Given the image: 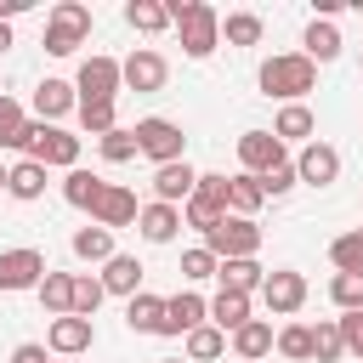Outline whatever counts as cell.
Returning a JSON list of instances; mask_svg holds the SVG:
<instances>
[{"label":"cell","mask_w":363,"mask_h":363,"mask_svg":"<svg viewBox=\"0 0 363 363\" xmlns=\"http://www.w3.org/2000/svg\"><path fill=\"white\" fill-rule=\"evenodd\" d=\"M340 357H346L340 323H335V318H323V323L312 329V363H340Z\"/></svg>","instance_id":"36"},{"label":"cell","mask_w":363,"mask_h":363,"mask_svg":"<svg viewBox=\"0 0 363 363\" xmlns=\"http://www.w3.org/2000/svg\"><path fill=\"white\" fill-rule=\"evenodd\" d=\"M289 159V147L272 136V130H244L238 136V164H244V176H267L272 164H284Z\"/></svg>","instance_id":"14"},{"label":"cell","mask_w":363,"mask_h":363,"mask_svg":"<svg viewBox=\"0 0 363 363\" xmlns=\"http://www.w3.org/2000/svg\"><path fill=\"white\" fill-rule=\"evenodd\" d=\"M164 6H170V28L182 34V51L193 62H204L221 45V11L210 0H164Z\"/></svg>","instance_id":"1"},{"label":"cell","mask_w":363,"mask_h":363,"mask_svg":"<svg viewBox=\"0 0 363 363\" xmlns=\"http://www.w3.org/2000/svg\"><path fill=\"white\" fill-rule=\"evenodd\" d=\"M289 187H295V159H284V164H272V170L261 176V193H267V199H284Z\"/></svg>","instance_id":"44"},{"label":"cell","mask_w":363,"mask_h":363,"mask_svg":"<svg viewBox=\"0 0 363 363\" xmlns=\"http://www.w3.org/2000/svg\"><path fill=\"white\" fill-rule=\"evenodd\" d=\"M96 147H102V159H108V164H125V159H136V130L113 125L108 136H96Z\"/></svg>","instance_id":"42"},{"label":"cell","mask_w":363,"mask_h":363,"mask_svg":"<svg viewBox=\"0 0 363 363\" xmlns=\"http://www.w3.org/2000/svg\"><path fill=\"white\" fill-rule=\"evenodd\" d=\"M102 187H108V182H102L96 170H85V164H74V170L62 176V199H68L74 210H96V199H102Z\"/></svg>","instance_id":"24"},{"label":"cell","mask_w":363,"mask_h":363,"mask_svg":"<svg viewBox=\"0 0 363 363\" xmlns=\"http://www.w3.org/2000/svg\"><path fill=\"white\" fill-rule=\"evenodd\" d=\"M23 153H28L34 164H45V170H74V164H79V136L62 130V125H40V119H28V130H23Z\"/></svg>","instance_id":"3"},{"label":"cell","mask_w":363,"mask_h":363,"mask_svg":"<svg viewBox=\"0 0 363 363\" xmlns=\"http://www.w3.org/2000/svg\"><path fill=\"white\" fill-rule=\"evenodd\" d=\"M306 278L295 272V267H278V272H267V284H261V301H267V312L272 318H295L301 306H306Z\"/></svg>","instance_id":"9"},{"label":"cell","mask_w":363,"mask_h":363,"mask_svg":"<svg viewBox=\"0 0 363 363\" xmlns=\"http://www.w3.org/2000/svg\"><path fill=\"white\" fill-rule=\"evenodd\" d=\"M216 267H221V261H216V255H210L204 244L182 250V278H187V284H204V278H216Z\"/></svg>","instance_id":"43"},{"label":"cell","mask_w":363,"mask_h":363,"mask_svg":"<svg viewBox=\"0 0 363 363\" xmlns=\"http://www.w3.org/2000/svg\"><path fill=\"white\" fill-rule=\"evenodd\" d=\"M74 255H79V261H96V267H102V261H113L119 250H113V233L91 221V227H79V233H74Z\"/></svg>","instance_id":"32"},{"label":"cell","mask_w":363,"mask_h":363,"mask_svg":"<svg viewBox=\"0 0 363 363\" xmlns=\"http://www.w3.org/2000/svg\"><path fill=\"white\" fill-rule=\"evenodd\" d=\"M0 193H6V170H0Z\"/></svg>","instance_id":"48"},{"label":"cell","mask_w":363,"mask_h":363,"mask_svg":"<svg viewBox=\"0 0 363 363\" xmlns=\"http://www.w3.org/2000/svg\"><path fill=\"white\" fill-rule=\"evenodd\" d=\"M23 130H28V113H23V102L0 91V147H23Z\"/></svg>","instance_id":"37"},{"label":"cell","mask_w":363,"mask_h":363,"mask_svg":"<svg viewBox=\"0 0 363 363\" xmlns=\"http://www.w3.org/2000/svg\"><path fill=\"white\" fill-rule=\"evenodd\" d=\"M85 40H91V6L57 0L51 17H45V51H51V57H74Z\"/></svg>","instance_id":"5"},{"label":"cell","mask_w":363,"mask_h":363,"mask_svg":"<svg viewBox=\"0 0 363 363\" xmlns=\"http://www.w3.org/2000/svg\"><path fill=\"white\" fill-rule=\"evenodd\" d=\"M295 182H306V187H335L340 182V147H329V142H306L301 153H295Z\"/></svg>","instance_id":"11"},{"label":"cell","mask_w":363,"mask_h":363,"mask_svg":"<svg viewBox=\"0 0 363 363\" xmlns=\"http://www.w3.org/2000/svg\"><path fill=\"white\" fill-rule=\"evenodd\" d=\"M164 363H187V357H164Z\"/></svg>","instance_id":"49"},{"label":"cell","mask_w":363,"mask_h":363,"mask_svg":"<svg viewBox=\"0 0 363 363\" xmlns=\"http://www.w3.org/2000/svg\"><path fill=\"white\" fill-rule=\"evenodd\" d=\"M272 352L289 357V363H312V329H306V323H284V329L272 335Z\"/></svg>","instance_id":"35"},{"label":"cell","mask_w":363,"mask_h":363,"mask_svg":"<svg viewBox=\"0 0 363 363\" xmlns=\"http://www.w3.org/2000/svg\"><path fill=\"white\" fill-rule=\"evenodd\" d=\"M210 323H216L221 335L244 329V323H250V295H238V289H221V295L210 301Z\"/></svg>","instance_id":"29"},{"label":"cell","mask_w":363,"mask_h":363,"mask_svg":"<svg viewBox=\"0 0 363 363\" xmlns=\"http://www.w3.org/2000/svg\"><path fill=\"white\" fill-rule=\"evenodd\" d=\"M79 108V91L68 85V79H40L34 85V113H40V125H57L62 113H74Z\"/></svg>","instance_id":"18"},{"label":"cell","mask_w":363,"mask_h":363,"mask_svg":"<svg viewBox=\"0 0 363 363\" xmlns=\"http://www.w3.org/2000/svg\"><path fill=\"white\" fill-rule=\"evenodd\" d=\"M34 295H40V306H45L51 318H68V312H74V272H45Z\"/></svg>","instance_id":"28"},{"label":"cell","mask_w":363,"mask_h":363,"mask_svg":"<svg viewBox=\"0 0 363 363\" xmlns=\"http://www.w3.org/2000/svg\"><path fill=\"white\" fill-rule=\"evenodd\" d=\"M233 352H238V363H261L272 352V323L267 318H250L244 329H233Z\"/></svg>","instance_id":"26"},{"label":"cell","mask_w":363,"mask_h":363,"mask_svg":"<svg viewBox=\"0 0 363 363\" xmlns=\"http://www.w3.org/2000/svg\"><path fill=\"white\" fill-rule=\"evenodd\" d=\"M136 210H142V204H136V193H130L125 182H108V187H102V199H96V210H91V221L113 233V227H130V221H136Z\"/></svg>","instance_id":"15"},{"label":"cell","mask_w":363,"mask_h":363,"mask_svg":"<svg viewBox=\"0 0 363 363\" xmlns=\"http://www.w3.org/2000/svg\"><path fill=\"white\" fill-rule=\"evenodd\" d=\"M96 346V323L91 318H51V329H45V352H57V357H85Z\"/></svg>","instance_id":"13"},{"label":"cell","mask_w":363,"mask_h":363,"mask_svg":"<svg viewBox=\"0 0 363 363\" xmlns=\"http://www.w3.org/2000/svg\"><path fill=\"white\" fill-rule=\"evenodd\" d=\"M204 250L216 261H250V255H261V227L250 216H227L216 233H204Z\"/></svg>","instance_id":"7"},{"label":"cell","mask_w":363,"mask_h":363,"mask_svg":"<svg viewBox=\"0 0 363 363\" xmlns=\"http://www.w3.org/2000/svg\"><path fill=\"white\" fill-rule=\"evenodd\" d=\"M45 272H51V267H45L40 250H28V244L0 250V289H6V295H17V289H40Z\"/></svg>","instance_id":"10"},{"label":"cell","mask_w":363,"mask_h":363,"mask_svg":"<svg viewBox=\"0 0 363 363\" xmlns=\"http://www.w3.org/2000/svg\"><path fill=\"white\" fill-rule=\"evenodd\" d=\"M329 261H335V272H363V227L357 233H340L329 244Z\"/></svg>","instance_id":"41"},{"label":"cell","mask_w":363,"mask_h":363,"mask_svg":"<svg viewBox=\"0 0 363 363\" xmlns=\"http://www.w3.org/2000/svg\"><path fill=\"white\" fill-rule=\"evenodd\" d=\"M312 130H318V119H312L306 102H284L278 119H272V136H278L284 147H289V142H312Z\"/></svg>","instance_id":"21"},{"label":"cell","mask_w":363,"mask_h":363,"mask_svg":"<svg viewBox=\"0 0 363 363\" xmlns=\"http://www.w3.org/2000/svg\"><path fill=\"white\" fill-rule=\"evenodd\" d=\"M329 301L340 312H363V272H335L329 278Z\"/></svg>","instance_id":"40"},{"label":"cell","mask_w":363,"mask_h":363,"mask_svg":"<svg viewBox=\"0 0 363 363\" xmlns=\"http://www.w3.org/2000/svg\"><path fill=\"white\" fill-rule=\"evenodd\" d=\"M11 363H45V346H40V340H23V346L11 352Z\"/></svg>","instance_id":"46"},{"label":"cell","mask_w":363,"mask_h":363,"mask_svg":"<svg viewBox=\"0 0 363 363\" xmlns=\"http://www.w3.org/2000/svg\"><path fill=\"white\" fill-rule=\"evenodd\" d=\"M216 278H221V289H238V295H255L261 284H267V267L250 255V261H221L216 267Z\"/></svg>","instance_id":"27"},{"label":"cell","mask_w":363,"mask_h":363,"mask_svg":"<svg viewBox=\"0 0 363 363\" xmlns=\"http://www.w3.org/2000/svg\"><path fill=\"white\" fill-rule=\"evenodd\" d=\"M255 85H261V96H278V102H301V96L318 85V62H306L301 51H278V57H267V62H261Z\"/></svg>","instance_id":"2"},{"label":"cell","mask_w":363,"mask_h":363,"mask_svg":"<svg viewBox=\"0 0 363 363\" xmlns=\"http://www.w3.org/2000/svg\"><path fill=\"white\" fill-rule=\"evenodd\" d=\"M6 45H11V23H0V51H6Z\"/></svg>","instance_id":"47"},{"label":"cell","mask_w":363,"mask_h":363,"mask_svg":"<svg viewBox=\"0 0 363 363\" xmlns=\"http://www.w3.org/2000/svg\"><path fill=\"white\" fill-rule=\"evenodd\" d=\"M199 323H210V301H199L193 289H182V295L164 301V323H159V335H193Z\"/></svg>","instance_id":"16"},{"label":"cell","mask_w":363,"mask_h":363,"mask_svg":"<svg viewBox=\"0 0 363 363\" xmlns=\"http://www.w3.org/2000/svg\"><path fill=\"white\" fill-rule=\"evenodd\" d=\"M74 113H79V125H85V136H108V130L119 125V102H79Z\"/></svg>","instance_id":"38"},{"label":"cell","mask_w":363,"mask_h":363,"mask_svg":"<svg viewBox=\"0 0 363 363\" xmlns=\"http://www.w3.org/2000/svg\"><path fill=\"white\" fill-rule=\"evenodd\" d=\"M221 221H227V176H221V170H199V182H193V199L182 204V227L216 233Z\"/></svg>","instance_id":"4"},{"label":"cell","mask_w":363,"mask_h":363,"mask_svg":"<svg viewBox=\"0 0 363 363\" xmlns=\"http://www.w3.org/2000/svg\"><path fill=\"white\" fill-rule=\"evenodd\" d=\"M74 91H79V102H119V91H125V79H119V62L113 57H85L79 62V79H74Z\"/></svg>","instance_id":"8"},{"label":"cell","mask_w":363,"mask_h":363,"mask_svg":"<svg viewBox=\"0 0 363 363\" xmlns=\"http://www.w3.org/2000/svg\"><path fill=\"white\" fill-rule=\"evenodd\" d=\"M108 301V289H102V278H91V272H74V318H96V306Z\"/></svg>","instance_id":"39"},{"label":"cell","mask_w":363,"mask_h":363,"mask_svg":"<svg viewBox=\"0 0 363 363\" xmlns=\"http://www.w3.org/2000/svg\"><path fill=\"white\" fill-rule=\"evenodd\" d=\"M301 45H306V51H301L306 62H335V57H340V28H335L329 17H312V23H306V40H301Z\"/></svg>","instance_id":"22"},{"label":"cell","mask_w":363,"mask_h":363,"mask_svg":"<svg viewBox=\"0 0 363 363\" xmlns=\"http://www.w3.org/2000/svg\"><path fill=\"white\" fill-rule=\"evenodd\" d=\"M125 23H130L136 34H164V28H170V6H164V0H130V6H125Z\"/></svg>","instance_id":"31"},{"label":"cell","mask_w":363,"mask_h":363,"mask_svg":"<svg viewBox=\"0 0 363 363\" xmlns=\"http://www.w3.org/2000/svg\"><path fill=\"white\" fill-rule=\"evenodd\" d=\"M130 130H136V153H142V159H153V170H159V164L187 159V136H182V125H176V119L147 113V119H136Z\"/></svg>","instance_id":"6"},{"label":"cell","mask_w":363,"mask_h":363,"mask_svg":"<svg viewBox=\"0 0 363 363\" xmlns=\"http://www.w3.org/2000/svg\"><path fill=\"white\" fill-rule=\"evenodd\" d=\"M335 323H340V340H346V352H352V357H363V312H340Z\"/></svg>","instance_id":"45"},{"label":"cell","mask_w":363,"mask_h":363,"mask_svg":"<svg viewBox=\"0 0 363 363\" xmlns=\"http://www.w3.org/2000/svg\"><path fill=\"white\" fill-rule=\"evenodd\" d=\"M261 34H267V23L255 11H227L221 17V40L227 45H261Z\"/></svg>","instance_id":"34"},{"label":"cell","mask_w":363,"mask_h":363,"mask_svg":"<svg viewBox=\"0 0 363 363\" xmlns=\"http://www.w3.org/2000/svg\"><path fill=\"white\" fill-rule=\"evenodd\" d=\"M125 323H130L136 335H159V323H164V301L147 295V289L130 295V301H125Z\"/></svg>","instance_id":"30"},{"label":"cell","mask_w":363,"mask_h":363,"mask_svg":"<svg viewBox=\"0 0 363 363\" xmlns=\"http://www.w3.org/2000/svg\"><path fill=\"white\" fill-rule=\"evenodd\" d=\"M119 79H125V91H164V79H170V62H164L153 45H136V51L119 62Z\"/></svg>","instance_id":"12"},{"label":"cell","mask_w":363,"mask_h":363,"mask_svg":"<svg viewBox=\"0 0 363 363\" xmlns=\"http://www.w3.org/2000/svg\"><path fill=\"white\" fill-rule=\"evenodd\" d=\"M62 363H79V357H62Z\"/></svg>","instance_id":"50"},{"label":"cell","mask_w":363,"mask_h":363,"mask_svg":"<svg viewBox=\"0 0 363 363\" xmlns=\"http://www.w3.org/2000/svg\"><path fill=\"white\" fill-rule=\"evenodd\" d=\"M136 233H142L147 244H170V238L182 233V210L153 199V204H142V210H136Z\"/></svg>","instance_id":"19"},{"label":"cell","mask_w":363,"mask_h":363,"mask_svg":"<svg viewBox=\"0 0 363 363\" xmlns=\"http://www.w3.org/2000/svg\"><path fill=\"white\" fill-rule=\"evenodd\" d=\"M182 346H187V363H216V357L227 352V335H221L216 323H199L193 335H182Z\"/></svg>","instance_id":"33"},{"label":"cell","mask_w":363,"mask_h":363,"mask_svg":"<svg viewBox=\"0 0 363 363\" xmlns=\"http://www.w3.org/2000/svg\"><path fill=\"white\" fill-rule=\"evenodd\" d=\"M142 272H147V267H142L136 255H113V261H102L96 278H102L108 295H125V301H130V295H142Z\"/></svg>","instance_id":"20"},{"label":"cell","mask_w":363,"mask_h":363,"mask_svg":"<svg viewBox=\"0 0 363 363\" xmlns=\"http://www.w3.org/2000/svg\"><path fill=\"white\" fill-rule=\"evenodd\" d=\"M6 193H11V199H23V204L45 199V164H34V159H17V164L6 170Z\"/></svg>","instance_id":"23"},{"label":"cell","mask_w":363,"mask_h":363,"mask_svg":"<svg viewBox=\"0 0 363 363\" xmlns=\"http://www.w3.org/2000/svg\"><path fill=\"white\" fill-rule=\"evenodd\" d=\"M193 182H199V170H193L187 159H176V164H159V170H153V199L182 210V204L193 199Z\"/></svg>","instance_id":"17"},{"label":"cell","mask_w":363,"mask_h":363,"mask_svg":"<svg viewBox=\"0 0 363 363\" xmlns=\"http://www.w3.org/2000/svg\"><path fill=\"white\" fill-rule=\"evenodd\" d=\"M267 204V193H261V176H227V216H250L255 221V210Z\"/></svg>","instance_id":"25"}]
</instances>
